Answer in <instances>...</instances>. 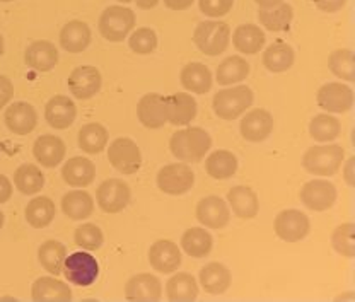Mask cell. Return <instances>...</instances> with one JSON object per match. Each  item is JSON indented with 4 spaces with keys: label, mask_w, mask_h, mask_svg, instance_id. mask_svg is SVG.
Masks as SVG:
<instances>
[{
    "label": "cell",
    "mask_w": 355,
    "mask_h": 302,
    "mask_svg": "<svg viewBox=\"0 0 355 302\" xmlns=\"http://www.w3.org/2000/svg\"><path fill=\"white\" fill-rule=\"evenodd\" d=\"M6 125L12 134L28 135L38 125V113L28 103H14L6 109Z\"/></svg>",
    "instance_id": "18"
},
{
    "label": "cell",
    "mask_w": 355,
    "mask_h": 302,
    "mask_svg": "<svg viewBox=\"0 0 355 302\" xmlns=\"http://www.w3.org/2000/svg\"><path fill=\"white\" fill-rule=\"evenodd\" d=\"M354 233H355V226L352 222H345L342 224V226L336 227L335 233L331 236V245L336 253H340V255L347 258H354L355 255Z\"/></svg>",
    "instance_id": "44"
},
{
    "label": "cell",
    "mask_w": 355,
    "mask_h": 302,
    "mask_svg": "<svg viewBox=\"0 0 355 302\" xmlns=\"http://www.w3.org/2000/svg\"><path fill=\"white\" fill-rule=\"evenodd\" d=\"M166 118L171 125H188L197 116L198 106L193 96L187 93H176L164 99Z\"/></svg>",
    "instance_id": "20"
},
{
    "label": "cell",
    "mask_w": 355,
    "mask_h": 302,
    "mask_svg": "<svg viewBox=\"0 0 355 302\" xmlns=\"http://www.w3.org/2000/svg\"><path fill=\"white\" fill-rule=\"evenodd\" d=\"M0 2H12V0H0Z\"/></svg>",
    "instance_id": "58"
},
{
    "label": "cell",
    "mask_w": 355,
    "mask_h": 302,
    "mask_svg": "<svg viewBox=\"0 0 355 302\" xmlns=\"http://www.w3.org/2000/svg\"><path fill=\"white\" fill-rule=\"evenodd\" d=\"M140 9H153V7L157 6L159 0H133Z\"/></svg>",
    "instance_id": "53"
},
{
    "label": "cell",
    "mask_w": 355,
    "mask_h": 302,
    "mask_svg": "<svg viewBox=\"0 0 355 302\" xmlns=\"http://www.w3.org/2000/svg\"><path fill=\"white\" fill-rule=\"evenodd\" d=\"M12 197V183L9 181V178L3 175H0V204H6Z\"/></svg>",
    "instance_id": "50"
},
{
    "label": "cell",
    "mask_w": 355,
    "mask_h": 302,
    "mask_svg": "<svg viewBox=\"0 0 355 302\" xmlns=\"http://www.w3.org/2000/svg\"><path fill=\"white\" fill-rule=\"evenodd\" d=\"M198 2L200 10L210 17L225 16L232 9V6H234V0H198Z\"/></svg>",
    "instance_id": "47"
},
{
    "label": "cell",
    "mask_w": 355,
    "mask_h": 302,
    "mask_svg": "<svg viewBox=\"0 0 355 302\" xmlns=\"http://www.w3.org/2000/svg\"><path fill=\"white\" fill-rule=\"evenodd\" d=\"M96 198H98V205L103 212L118 213L130 204L132 191L130 186L121 179H106L98 188Z\"/></svg>",
    "instance_id": "10"
},
{
    "label": "cell",
    "mask_w": 355,
    "mask_h": 302,
    "mask_svg": "<svg viewBox=\"0 0 355 302\" xmlns=\"http://www.w3.org/2000/svg\"><path fill=\"white\" fill-rule=\"evenodd\" d=\"M254 101L253 91L248 86H236L219 91L214 96V112L222 120H236L241 116Z\"/></svg>",
    "instance_id": "5"
},
{
    "label": "cell",
    "mask_w": 355,
    "mask_h": 302,
    "mask_svg": "<svg viewBox=\"0 0 355 302\" xmlns=\"http://www.w3.org/2000/svg\"><path fill=\"white\" fill-rule=\"evenodd\" d=\"M62 272H64L65 278L73 285L89 287L99 277V263L89 253L77 251L65 258Z\"/></svg>",
    "instance_id": "6"
},
{
    "label": "cell",
    "mask_w": 355,
    "mask_h": 302,
    "mask_svg": "<svg viewBox=\"0 0 355 302\" xmlns=\"http://www.w3.org/2000/svg\"><path fill=\"white\" fill-rule=\"evenodd\" d=\"M2 227H3V213L0 212V229H2Z\"/></svg>",
    "instance_id": "56"
},
{
    "label": "cell",
    "mask_w": 355,
    "mask_h": 302,
    "mask_svg": "<svg viewBox=\"0 0 355 302\" xmlns=\"http://www.w3.org/2000/svg\"><path fill=\"white\" fill-rule=\"evenodd\" d=\"M195 45L207 57H217L224 53L231 42V28L222 21H205L200 23L193 33Z\"/></svg>",
    "instance_id": "3"
},
{
    "label": "cell",
    "mask_w": 355,
    "mask_h": 302,
    "mask_svg": "<svg viewBox=\"0 0 355 302\" xmlns=\"http://www.w3.org/2000/svg\"><path fill=\"white\" fill-rule=\"evenodd\" d=\"M67 258V248L58 241H46L40 246L38 249V260L42 267L48 274H53L57 277L62 274L64 268V261Z\"/></svg>",
    "instance_id": "40"
},
{
    "label": "cell",
    "mask_w": 355,
    "mask_h": 302,
    "mask_svg": "<svg viewBox=\"0 0 355 302\" xmlns=\"http://www.w3.org/2000/svg\"><path fill=\"white\" fill-rule=\"evenodd\" d=\"M205 169L216 179L232 178L238 171V157L229 150H216L207 157Z\"/></svg>",
    "instance_id": "36"
},
{
    "label": "cell",
    "mask_w": 355,
    "mask_h": 302,
    "mask_svg": "<svg viewBox=\"0 0 355 302\" xmlns=\"http://www.w3.org/2000/svg\"><path fill=\"white\" fill-rule=\"evenodd\" d=\"M108 143V132L99 123H87L79 130V147L87 154H99Z\"/></svg>",
    "instance_id": "41"
},
{
    "label": "cell",
    "mask_w": 355,
    "mask_h": 302,
    "mask_svg": "<svg viewBox=\"0 0 355 302\" xmlns=\"http://www.w3.org/2000/svg\"><path fill=\"white\" fill-rule=\"evenodd\" d=\"M149 263L159 274H173L181 265V251L176 242L161 239L149 249Z\"/></svg>",
    "instance_id": "15"
},
{
    "label": "cell",
    "mask_w": 355,
    "mask_h": 302,
    "mask_svg": "<svg viewBox=\"0 0 355 302\" xmlns=\"http://www.w3.org/2000/svg\"><path fill=\"white\" fill-rule=\"evenodd\" d=\"M171 154L183 163H197L205 157L212 147V139L203 128L191 127L176 132L169 142Z\"/></svg>",
    "instance_id": "1"
},
{
    "label": "cell",
    "mask_w": 355,
    "mask_h": 302,
    "mask_svg": "<svg viewBox=\"0 0 355 302\" xmlns=\"http://www.w3.org/2000/svg\"><path fill=\"white\" fill-rule=\"evenodd\" d=\"M108 161L116 171L123 172V175H133L142 166V154H140L139 145L132 139L120 137L111 142Z\"/></svg>",
    "instance_id": "7"
},
{
    "label": "cell",
    "mask_w": 355,
    "mask_h": 302,
    "mask_svg": "<svg viewBox=\"0 0 355 302\" xmlns=\"http://www.w3.org/2000/svg\"><path fill=\"white\" fill-rule=\"evenodd\" d=\"M164 99V96L157 93L142 96V99L137 105V116H139V121L144 127L155 130V128H161L168 123Z\"/></svg>",
    "instance_id": "16"
},
{
    "label": "cell",
    "mask_w": 355,
    "mask_h": 302,
    "mask_svg": "<svg viewBox=\"0 0 355 302\" xmlns=\"http://www.w3.org/2000/svg\"><path fill=\"white\" fill-rule=\"evenodd\" d=\"M250 76V64L243 57H227L217 67L216 77L220 86H231V84L241 82Z\"/></svg>",
    "instance_id": "38"
},
{
    "label": "cell",
    "mask_w": 355,
    "mask_h": 302,
    "mask_svg": "<svg viewBox=\"0 0 355 302\" xmlns=\"http://www.w3.org/2000/svg\"><path fill=\"white\" fill-rule=\"evenodd\" d=\"M212 236L202 227H191L181 238V248L191 258H205L212 251Z\"/></svg>",
    "instance_id": "33"
},
{
    "label": "cell",
    "mask_w": 355,
    "mask_h": 302,
    "mask_svg": "<svg viewBox=\"0 0 355 302\" xmlns=\"http://www.w3.org/2000/svg\"><path fill=\"white\" fill-rule=\"evenodd\" d=\"M24 213L29 226H33L35 229H43V227L50 226L53 222L57 208H55V204L51 202V198L36 197L29 202Z\"/></svg>",
    "instance_id": "31"
},
{
    "label": "cell",
    "mask_w": 355,
    "mask_h": 302,
    "mask_svg": "<svg viewBox=\"0 0 355 302\" xmlns=\"http://www.w3.org/2000/svg\"><path fill=\"white\" fill-rule=\"evenodd\" d=\"M14 185L24 195H35L44 186L42 169L35 164H22L14 172Z\"/></svg>",
    "instance_id": "39"
},
{
    "label": "cell",
    "mask_w": 355,
    "mask_h": 302,
    "mask_svg": "<svg viewBox=\"0 0 355 302\" xmlns=\"http://www.w3.org/2000/svg\"><path fill=\"white\" fill-rule=\"evenodd\" d=\"M77 108L73 101L67 96H55L44 106V118L48 125L57 130H65L76 121Z\"/></svg>",
    "instance_id": "19"
},
{
    "label": "cell",
    "mask_w": 355,
    "mask_h": 302,
    "mask_svg": "<svg viewBox=\"0 0 355 302\" xmlns=\"http://www.w3.org/2000/svg\"><path fill=\"white\" fill-rule=\"evenodd\" d=\"M265 33L257 24H241L232 35V45L239 53L257 55L265 45Z\"/></svg>",
    "instance_id": "26"
},
{
    "label": "cell",
    "mask_w": 355,
    "mask_h": 302,
    "mask_svg": "<svg viewBox=\"0 0 355 302\" xmlns=\"http://www.w3.org/2000/svg\"><path fill=\"white\" fill-rule=\"evenodd\" d=\"M101 73L96 67L83 65V67L73 69L69 76V87L77 99H91L101 89Z\"/></svg>",
    "instance_id": "13"
},
{
    "label": "cell",
    "mask_w": 355,
    "mask_h": 302,
    "mask_svg": "<svg viewBox=\"0 0 355 302\" xmlns=\"http://www.w3.org/2000/svg\"><path fill=\"white\" fill-rule=\"evenodd\" d=\"M14 96V84L10 82L9 77L0 76V109L12 99Z\"/></svg>",
    "instance_id": "48"
},
{
    "label": "cell",
    "mask_w": 355,
    "mask_h": 302,
    "mask_svg": "<svg viewBox=\"0 0 355 302\" xmlns=\"http://www.w3.org/2000/svg\"><path fill=\"white\" fill-rule=\"evenodd\" d=\"M3 53V38H2V35H0V55Z\"/></svg>",
    "instance_id": "55"
},
{
    "label": "cell",
    "mask_w": 355,
    "mask_h": 302,
    "mask_svg": "<svg viewBox=\"0 0 355 302\" xmlns=\"http://www.w3.org/2000/svg\"><path fill=\"white\" fill-rule=\"evenodd\" d=\"M193 2L195 0H164L166 7L171 10H187Z\"/></svg>",
    "instance_id": "51"
},
{
    "label": "cell",
    "mask_w": 355,
    "mask_h": 302,
    "mask_svg": "<svg viewBox=\"0 0 355 302\" xmlns=\"http://www.w3.org/2000/svg\"><path fill=\"white\" fill-rule=\"evenodd\" d=\"M31 297L35 301H70L72 290L62 280L55 277H40L33 283Z\"/></svg>",
    "instance_id": "30"
},
{
    "label": "cell",
    "mask_w": 355,
    "mask_h": 302,
    "mask_svg": "<svg viewBox=\"0 0 355 302\" xmlns=\"http://www.w3.org/2000/svg\"><path fill=\"white\" fill-rule=\"evenodd\" d=\"M162 296V285L157 277L150 274H139L132 277L125 287V297L128 301H159Z\"/></svg>",
    "instance_id": "21"
},
{
    "label": "cell",
    "mask_w": 355,
    "mask_h": 302,
    "mask_svg": "<svg viewBox=\"0 0 355 302\" xmlns=\"http://www.w3.org/2000/svg\"><path fill=\"white\" fill-rule=\"evenodd\" d=\"M24 60L29 67L38 70V72H50L58 64V51L53 43L40 39L26 48Z\"/></svg>",
    "instance_id": "23"
},
{
    "label": "cell",
    "mask_w": 355,
    "mask_h": 302,
    "mask_svg": "<svg viewBox=\"0 0 355 302\" xmlns=\"http://www.w3.org/2000/svg\"><path fill=\"white\" fill-rule=\"evenodd\" d=\"M195 183V175L188 164H168L161 168L157 172V186L164 193L173 195H184L191 190Z\"/></svg>",
    "instance_id": "8"
},
{
    "label": "cell",
    "mask_w": 355,
    "mask_h": 302,
    "mask_svg": "<svg viewBox=\"0 0 355 302\" xmlns=\"http://www.w3.org/2000/svg\"><path fill=\"white\" fill-rule=\"evenodd\" d=\"M258 19H260V24L268 31H287L292 19H294V9L288 3L282 2L279 6L272 7V9L258 10Z\"/></svg>",
    "instance_id": "32"
},
{
    "label": "cell",
    "mask_w": 355,
    "mask_h": 302,
    "mask_svg": "<svg viewBox=\"0 0 355 302\" xmlns=\"http://www.w3.org/2000/svg\"><path fill=\"white\" fill-rule=\"evenodd\" d=\"M239 128L248 142H263L273 132V116L266 109H251L241 120Z\"/></svg>",
    "instance_id": "17"
},
{
    "label": "cell",
    "mask_w": 355,
    "mask_h": 302,
    "mask_svg": "<svg viewBox=\"0 0 355 302\" xmlns=\"http://www.w3.org/2000/svg\"><path fill=\"white\" fill-rule=\"evenodd\" d=\"M197 219L209 229H222L229 224L231 212L220 197H205L197 205Z\"/></svg>",
    "instance_id": "14"
},
{
    "label": "cell",
    "mask_w": 355,
    "mask_h": 302,
    "mask_svg": "<svg viewBox=\"0 0 355 302\" xmlns=\"http://www.w3.org/2000/svg\"><path fill=\"white\" fill-rule=\"evenodd\" d=\"M299 197L309 210L323 212V210L331 208L336 202V188L327 179H313L302 186Z\"/></svg>",
    "instance_id": "12"
},
{
    "label": "cell",
    "mask_w": 355,
    "mask_h": 302,
    "mask_svg": "<svg viewBox=\"0 0 355 302\" xmlns=\"http://www.w3.org/2000/svg\"><path fill=\"white\" fill-rule=\"evenodd\" d=\"M354 163H355V159H354V157H352V159H350L349 161V163H347V183H349V185L350 186H352L354 185V176H352V166H354Z\"/></svg>",
    "instance_id": "54"
},
{
    "label": "cell",
    "mask_w": 355,
    "mask_h": 302,
    "mask_svg": "<svg viewBox=\"0 0 355 302\" xmlns=\"http://www.w3.org/2000/svg\"><path fill=\"white\" fill-rule=\"evenodd\" d=\"M254 2L260 6V9H272V7L279 6V3H282L284 0H254Z\"/></svg>",
    "instance_id": "52"
},
{
    "label": "cell",
    "mask_w": 355,
    "mask_h": 302,
    "mask_svg": "<svg viewBox=\"0 0 355 302\" xmlns=\"http://www.w3.org/2000/svg\"><path fill=\"white\" fill-rule=\"evenodd\" d=\"M275 234L286 242H299L309 234V217L302 213L301 210H284L277 215Z\"/></svg>",
    "instance_id": "9"
},
{
    "label": "cell",
    "mask_w": 355,
    "mask_h": 302,
    "mask_svg": "<svg viewBox=\"0 0 355 302\" xmlns=\"http://www.w3.org/2000/svg\"><path fill=\"white\" fill-rule=\"evenodd\" d=\"M62 210L72 220L87 219L94 210V200L87 191H69L62 198Z\"/></svg>",
    "instance_id": "35"
},
{
    "label": "cell",
    "mask_w": 355,
    "mask_h": 302,
    "mask_svg": "<svg viewBox=\"0 0 355 302\" xmlns=\"http://www.w3.org/2000/svg\"><path fill=\"white\" fill-rule=\"evenodd\" d=\"M318 105L328 113H347L354 106V91L342 82L324 84L318 91Z\"/></svg>",
    "instance_id": "11"
},
{
    "label": "cell",
    "mask_w": 355,
    "mask_h": 302,
    "mask_svg": "<svg viewBox=\"0 0 355 302\" xmlns=\"http://www.w3.org/2000/svg\"><path fill=\"white\" fill-rule=\"evenodd\" d=\"M180 79L184 89L191 91L195 94L209 93L214 84L209 67L200 64V62H191V64L184 65L183 70H181Z\"/></svg>",
    "instance_id": "25"
},
{
    "label": "cell",
    "mask_w": 355,
    "mask_h": 302,
    "mask_svg": "<svg viewBox=\"0 0 355 302\" xmlns=\"http://www.w3.org/2000/svg\"><path fill=\"white\" fill-rule=\"evenodd\" d=\"M65 143L64 140L55 137V135H42L36 139L33 145V154L36 161L44 168H55L64 161L65 157Z\"/></svg>",
    "instance_id": "22"
},
{
    "label": "cell",
    "mask_w": 355,
    "mask_h": 302,
    "mask_svg": "<svg viewBox=\"0 0 355 302\" xmlns=\"http://www.w3.org/2000/svg\"><path fill=\"white\" fill-rule=\"evenodd\" d=\"M345 150L342 145H318L304 152L302 166L314 176H331L342 168Z\"/></svg>",
    "instance_id": "2"
},
{
    "label": "cell",
    "mask_w": 355,
    "mask_h": 302,
    "mask_svg": "<svg viewBox=\"0 0 355 302\" xmlns=\"http://www.w3.org/2000/svg\"><path fill=\"white\" fill-rule=\"evenodd\" d=\"M227 202L232 207V212L241 219H253L258 215L260 204H258V197L251 188L248 186H234L229 190Z\"/></svg>",
    "instance_id": "28"
},
{
    "label": "cell",
    "mask_w": 355,
    "mask_h": 302,
    "mask_svg": "<svg viewBox=\"0 0 355 302\" xmlns=\"http://www.w3.org/2000/svg\"><path fill=\"white\" fill-rule=\"evenodd\" d=\"M64 181L73 188H86L94 181L96 166L86 157H72L62 169Z\"/></svg>",
    "instance_id": "24"
},
{
    "label": "cell",
    "mask_w": 355,
    "mask_h": 302,
    "mask_svg": "<svg viewBox=\"0 0 355 302\" xmlns=\"http://www.w3.org/2000/svg\"><path fill=\"white\" fill-rule=\"evenodd\" d=\"M295 53L291 45L284 42H277L270 45L263 53V65L270 72H286L294 65Z\"/></svg>",
    "instance_id": "34"
},
{
    "label": "cell",
    "mask_w": 355,
    "mask_h": 302,
    "mask_svg": "<svg viewBox=\"0 0 355 302\" xmlns=\"http://www.w3.org/2000/svg\"><path fill=\"white\" fill-rule=\"evenodd\" d=\"M133 28H135V14L128 7L111 6L99 17V33L111 43L123 42Z\"/></svg>",
    "instance_id": "4"
},
{
    "label": "cell",
    "mask_w": 355,
    "mask_h": 302,
    "mask_svg": "<svg viewBox=\"0 0 355 302\" xmlns=\"http://www.w3.org/2000/svg\"><path fill=\"white\" fill-rule=\"evenodd\" d=\"M328 67L336 77L352 82L355 79L354 73V51L352 50H336L328 58Z\"/></svg>",
    "instance_id": "43"
},
{
    "label": "cell",
    "mask_w": 355,
    "mask_h": 302,
    "mask_svg": "<svg viewBox=\"0 0 355 302\" xmlns=\"http://www.w3.org/2000/svg\"><path fill=\"white\" fill-rule=\"evenodd\" d=\"M169 301H195L198 297V283L190 274H176L166 285Z\"/></svg>",
    "instance_id": "37"
},
{
    "label": "cell",
    "mask_w": 355,
    "mask_h": 302,
    "mask_svg": "<svg viewBox=\"0 0 355 302\" xmlns=\"http://www.w3.org/2000/svg\"><path fill=\"white\" fill-rule=\"evenodd\" d=\"M91 43V28L83 21H70L60 31V45L69 53H80Z\"/></svg>",
    "instance_id": "27"
},
{
    "label": "cell",
    "mask_w": 355,
    "mask_h": 302,
    "mask_svg": "<svg viewBox=\"0 0 355 302\" xmlns=\"http://www.w3.org/2000/svg\"><path fill=\"white\" fill-rule=\"evenodd\" d=\"M120 2H123V3H128V2H133V0H120Z\"/></svg>",
    "instance_id": "57"
},
{
    "label": "cell",
    "mask_w": 355,
    "mask_h": 302,
    "mask_svg": "<svg viewBox=\"0 0 355 302\" xmlns=\"http://www.w3.org/2000/svg\"><path fill=\"white\" fill-rule=\"evenodd\" d=\"M316 7L323 12H336V10L343 9L347 3V0H314Z\"/></svg>",
    "instance_id": "49"
},
{
    "label": "cell",
    "mask_w": 355,
    "mask_h": 302,
    "mask_svg": "<svg viewBox=\"0 0 355 302\" xmlns=\"http://www.w3.org/2000/svg\"><path fill=\"white\" fill-rule=\"evenodd\" d=\"M342 132V125L331 115H316L309 123L311 137L318 142H331Z\"/></svg>",
    "instance_id": "42"
},
{
    "label": "cell",
    "mask_w": 355,
    "mask_h": 302,
    "mask_svg": "<svg viewBox=\"0 0 355 302\" xmlns=\"http://www.w3.org/2000/svg\"><path fill=\"white\" fill-rule=\"evenodd\" d=\"M128 45L137 55H149L157 48V35L150 28H140L130 36Z\"/></svg>",
    "instance_id": "46"
},
{
    "label": "cell",
    "mask_w": 355,
    "mask_h": 302,
    "mask_svg": "<svg viewBox=\"0 0 355 302\" xmlns=\"http://www.w3.org/2000/svg\"><path fill=\"white\" fill-rule=\"evenodd\" d=\"M200 283L205 292L220 296L231 287V272L222 263H209L200 270Z\"/></svg>",
    "instance_id": "29"
},
{
    "label": "cell",
    "mask_w": 355,
    "mask_h": 302,
    "mask_svg": "<svg viewBox=\"0 0 355 302\" xmlns=\"http://www.w3.org/2000/svg\"><path fill=\"white\" fill-rule=\"evenodd\" d=\"M73 239H76V245L84 251H96L101 248L103 241H105L101 229L94 224H83L80 227H77Z\"/></svg>",
    "instance_id": "45"
}]
</instances>
